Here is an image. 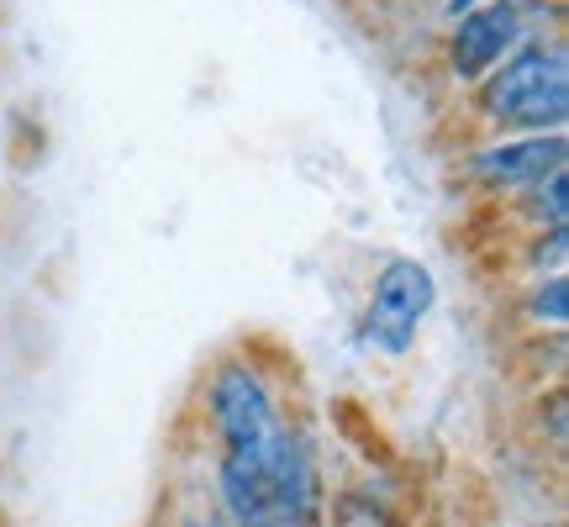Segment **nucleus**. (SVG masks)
<instances>
[{"mask_svg":"<svg viewBox=\"0 0 569 527\" xmlns=\"http://www.w3.org/2000/svg\"><path fill=\"white\" fill-rule=\"evenodd\" d=\"M475 6H486V0H432V17H438V27L453 17H465V11H475Z\"/></svg>","mask_w":569,"mask_h":527,"instance_id":"f8f14e48","label":"nucleus"},{"mask_svg":"<svg viewBox=\"0 0 569 527\" xmlns=\"http://www.w3.org/2000/svg\"><path fill=\"white\" fill-rule=\"evenodd\" d=\"M528 417H532V444L543 448V454H553V465H565L569 454V390L565 380H549V386L532 390L528 401Z\"/></svg>","mask_w":569,"mask_h":527,"instance_id":"1a4fd4ad","label":"nucleus"},{"mask_svg":"<svg viewBox=\"0 0 569 527\" xmlns=\"http://www.w3.org/2000/svg\"><path fill=\"white\" fill-rule=\"evenodd\" d=\"M501 222L511 232H543V227H569V169H553L549 180L522 190L511 206H501Z\"/></svg>","mask_w":569,"mask_h":527,"instance_id":"6e6552de","label":"nucleus"},{"mask_svg":"<svg viewBox=\"0 0 569 527\" xmlns=\"http://www.w3.org/2000/svg\"><path fill=\"white\" fill-rule=\"evenodd\" d=\"M475 138H543L569 132V38H528L486 80L459 96Z\"/></svg>","mask_w":569,"mask_h":527,"instance_id":"f03ea898","label":"nucleus"},{"mask_svg":"<svg viewBox=\"0 0 569 527\" xmlns=\"http://www.w3.org/2000/svg\"><path fill=\"white\" fill-rule=\"evenodd\" d=\"M296 380L264 348H227L206 365L190 422L201 432L206 459H264L280 432L296 422Z\"/></svg>","mask_w":569,"mask_h":527,"instance_id":"f257e3e1","label":"nucleus"},{"mask_svg":"<svg viewBox=\"0 0 569 527\" xmlns=\"http://www.w3.org/2000/svg\"><path fill=\"white\" fill-rule=\"evenodd\" d=\"M169 527H232V523L206 507V496H190V501H180V511H174V523Z\"/></svg>","mask_w":569,"mask_h":527,"instance_id":"9b49d317","label":"nucleus"},{"mask_svg":"<svg viewBox=\"0 0 569 527\" xmlns=\"http://www.w3.org/2000/svg\"><path fill=\"white\" fill-rule=\"evenodd\" d=\"M553 169H569V132L543 138H469L453 153V180L465 196L486 206H511L522 190L549 180Z\"/></svg>","mask_w":569,"mask_h":527,"instance_id":"20e7f679","label":"nucleus"},{"mask_svg":"<svg viewBox=\"0 0 569 527\" xmlns=\"http://www.w3.org/2000/svg\"><path fill=\"white\" fill-rule=\"evenodd\" d=\"M327 527H407V490L390 469H359L353 480L332 486Z\"/></svg>","mask_w":569,"mask_h":527,"instance_id":"423d86ee","label":"nucleus"},{"mask_svg":"<svg viewBox=\"0 0 569 527\" xmlns=\"http://www.w3.org/2000/svg\"><path fill=\"white\" fill-rule=\"evenodd\" d=\"M438 301H443V280L432 264L417 253H386L365 280L353 311V344L380 365H407L422 348L427 322L438 317Z\"/></svg>","mask_w":569,"mask_h":527,"instance_id":"7ed1b4c3","label":"nucleus"},{"mask_svg":"<svg viewBox=\"0 0 569 527\" xmlns=\"http://www.w3.org/2000/svg\"><path fill=\"white\" fill-rule=\"evenodd\" d=\"M511 269H517V280H532V275H569V227L517 232V238H511Z\"/></svg>","mask_w":569,"mask_h":527,"instance_id":"9d476101","label":"nucleus"},{"mask_svg":"<svg viewBox=\"0 0 569 527\" xmlns=\"http://www.w3.org/2000/svg\"><path fill=\"white\" fill-rule=\"evenodd\" d=\"M511 317L528 338H565L569 332V275H532L511 290Z\"/></svg>","mask_w":569,"mask_h":527,"instance_id":"0eeeda50","label":"nucleus"},{"mask_svg":"<svg viewBox=\"0 0 569 527\" xmlns=\"http://www.w3.org/2000/svg\"><path fill=\"white\" fill-rule=\"evenodd\" d=\"M528 38H532V27H528L522 0H486V6H475V11H465V17H453L438 27V48H432L438 80H443L453 96H465V90H475L501 59H511Z\"/></svg>","mask_w":569,"mask_h":527,"instance_id":"39448f33","label":"nucleus"},{"mask_svg":"<svg viewBox=\"0 0 569 527\" xmlns=\"http://www.w3.org/2000/svg\"><path fill=\"white\" fill-rule=\"evenodd\" d=\"M369 6H427L432 11V0H369Z\"/></svg>","mask_w":569,"mask_h":527,"instance_id":"ddd939ff","label":"nucleus"}]
</instances>
